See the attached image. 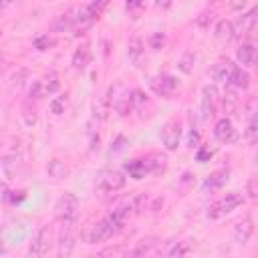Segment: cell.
Here are the masks:
<instances>
[{
	"mask_svg": "<svg viewBox=\"0 0 258 258\" xmlns=\"http://www.w3.org/2000/svg\"><path fill=\"white\" fill-rule=\"evenodd\" d=\"M129 216V208H117L113 210L109 216H105L101 222H97L89 234V244H99V242H105L109 240L115 232L121 230V226L125 224Z\"/></svg>",
	"mask_w": 258,
	"mask_h": 258,
	"instance_id": "obj_1",
	"label": "cell"
},
{
	"mask_svg": "<svg viewBox=\"0 0 258 258\" xmlns=\"http://www.w3.org/2000/svg\"><path fill=\"white\" fill-rule=\"evenodd\" d=\"M244 204V196L240 191H232V194H226L222 200L214 202L208 210V218L210 220H220L228 214H232L236 208H240Z\"/></svg>",
	"mask_w": 258,
	"mask_h": 258,
	"instance_id": "obj_2",
	"label": "cell"
},
{
	"mask_svg": "<svg viewBox=\"0 0 258 258\" xmlns=\"http://www.w3.org/2000/svg\"><path fill=\"white\" fill-rule=\"evenodd\" d=\"M54 210H56V218L60 220V224H75L77 214H79V200L73 194H62Z\"/></svg>",
	"mask_w": 258,
	"mask_h": 258,
	"instance_id": "obj_3",
	"label": "cell"
},
{
	"mask_svg": "<svg viewBox=\"0 0 258 258\" xmlns=\"http://www.w3.org/2000/svg\"><path fill=\"white\" fill-rule=\"evenodd\" d=\"M97 18H99V12H97L91 4L79 8L77 14L71 18V30H73V34H83Z\"/></svg>",
	"mask_w": 258,
	"mask_h": 258,
	"instance_id": "obj_4",
	"label": "cell"
},
{
	"mask_svg": "<svg viewBox=\"0 0 258 258\" xmlns=\"http://www.w3.org/2000/svg\"><path fill=\"white\" fill-rule=\"evenodd\" d=\"M179 139H181V123L179 119H169L165 121V125L161 127V143L167 151H175L179 147Z\"/></svg>",
	"mask_w": 258,
	"mask_h": 258,
	"instance_id": "obj_5",
	"label": "cell"
},
{
	"mask_svg": "<svg viewBox=\"0 0 258 258\" xmlns=\"http://www.w3.org/2000/svg\"><path fill=\"white\" fill-rule=\"evenodd\" d=\"M50 246H52V228L50 226H42L38 230L34 242L30 244L28 254L30 256H46L50 252Z\"/></svg>",
	"mask_w": 258,
	"mask_h": 258,
	"instance_id": "obj_6",
	"label": "cell"
},
{
	"mask_svg": "<svg viewBox=\"0 0 258 258\" xmlns=\"http://www.w3.org/2000/svg\"><path fill=\"white\" fill-rule=\"evenodd\" d=\"M56 89H58V75H56V73H48L44 79L32 83V87H30V97L40 99V97L52 95Z\"/></svg>",
	"mask_w": 258,
	"mask_h": 258,
	"instance_id": "obj_7",
	"label": "cell"
},
{
	"mask_svg": "<svg viewBox=\"0 0 258 258\" xmlns=\"http://www.w3.org/2000/svg\"><path fill=\"white\" fill-rule=\"evenodd\" d=\"M125 185V175L119 169H107L99 175V187L103 191H119Z\"/></svg>",
	"mask_w": 258,
	"mask_h": 258,
	"instance_id": "obj_8",
	"label": "cell"
},
{
	"mask_svg": "<svg viewBox=\"0 0 258 258\" xmlns=\"http://www.w3.org/2000/svg\"><path fill=\"white\" fill-rule=\"evenodd\" d=\"M75 240H77V232H75V224H62L60 228V236H58V256H71L75 250Z\"/></svg>",
	"mask_w": 258,
	"mask_h": 258,
	"instance_id": "obj_9",
	"label": "cell"
},
{
	"mask_svg": "<svg viewBox=\"0 0 258 258\" xmlns=\"http://www.w3.org/2000/svg\"><path fill=\"white\" fill-rule=\"evenodd\" d=\"M214 137L220 141V143H234L236 139H238V133H236V129H234V125H232V121L228 119V117H222L218 123H216V127H214Z\"/></svg>",
	"mask_w": 258,
	"mask_h": 258,
	"instance_id": "obj_10",
	"label": "cell"
},
{
	"mask_svg": "<svg viewBox=\"0 0 258 258\" xmlns=\"http://www.w3.org/2000/svg\"><path fill=\"white\" fill-rule=\"evenodd\" d=\"M216 99H218L216 87H204V91H202V119H210L214 115Z\"/></svg>",
	"mask_w": 258,
	"mask_h": 258,
	"instance_id": "obj_11",
	"label": "cell"
},
{
	"mask_svg": "<svg viewBox=\"0 0 258 258\" xmlns=\"http://www.w3.org/2000/svg\"><path fill=\"white\" fill-rule=\"evenodd\" d=\"M252 232H254V222H252L250 216H246L234 228V240H236V244H242V246L248 244V240L252 238Z\"/></svg>",
	"mask_w": 258,
	"mask_h": 258,
	"instance_id": "obj_12",
	"label": "cell"
},
{
	"mask_svg": "<svg viewBox=\"0 0 258 258\" xmlns=\"http://www.w3.org/2000/svg\"><path fill=\"white\" fill-rule=\"evenodd\" d=\"M151 87H153V91H155L157 95L169 97V95H173V91L177 89V81H175L173 77H169V75H163V77H157L155 81H151Z\"/></svg>",
	"mask_w": 258,
	"mask_h": 258,
	"instance_id": "obj_13",
	"label": "cell"
},
{
	"mask_svg": "<svg viewBox=\"0 0 258 258\" xmlns=\"http://www.w3.org/2000/svg\"><path fill=\"white\" fill-rule=\"evenodd\" d=\"M228 181V169H216V171H212L208 177H206V181H204V189H218V187H222L224 183Z\"/></svg>",
	"mask_w": 258,
	"mask_h": 258,
	"instance_id": "obj_14",
	"label": "cell"
},
{
	"mask_svg": "<svg viewBox=\"0 0 258 258\" xmlns=\"http://www.w3.org/2000/svg\"><path fill=\"white\" fill-rule=\"evenodd\" d=\"M256 26V8H252L248 14H244L238 22V30H234V34H250L254 32Z\"/></svg>",
	"mask_w": 258,
	"mask_h": 258,
	"instance_id": "obj_15",
	"label": "cell"
},
{
	"mask_svg": "<svg viewBox=\"0 0 258 258\" xmlns=\"http://www.w3.org/2000/svg\"><path fill=\"white\" fill-rule=\"evenodd\" d=\"M254 56H256V48H254L252 42H244V44L238 48V52H236V58H238V62H240L242 67H250V64L254 62Z\"/></svg>",
	"mask_w": 258,
	"mask_h": 258,
	"instance_id": "obj_16",
	"label": "cell"
},
{
	"mask_svg": "<svg viewBox=\"0 0 258 258\" xmlns=\"http://www.w3.org/2000/svg\"><path fill=\"white\" fill-rule=\"evenodd\" d=\"M236 64L232 62V60H228V58H222L216 67H214V79L216 81H220V83H228V79H230V75H232V69H234Z\"/></svg>",
	"mask_w": 258,
	"mask_h": 258,
	"instance_id": "obj_17",
	"label": "cell"
},
{
	"mask_svg": "<svg viewBox=\"0 0 258 258\" xmlns=\"http://www.w3.org/2000/svg\"><path fill=\"white\" fill-rule=\"evenodd\" d=\"M46 173H48V177H50V179L60 181V179H64V177H67L69 169H67V165H64L60 159H50V161H48V165H46Z\"/></svg>",
	"mask_w": 258,
	"mask_h": 258,
	"instance_id": "obj_18",
	"label": "cell"
},
{
	"mask_svg": "<svg viewBox=\"0 0 258 258\" xmlns=\"http://www.w3.org/2000/svg\"><path fill=\"white\" fill-rule=\"evenodd\" d=\"M228 83H230L234 89H246V87L250 85V77H248V73H246L244 69L234 67V69H232V75H230V79H228Z\"/></svg>",
	"mask_w": 258,
	"mask_h": 258,
	"instance_id": "obj_19",
	"label": "cell"
},
{
	"mask_svg": "<svg viewBox=\"0 0 258 258\" xmlns=\"http://www.w3.org/2000/svg\"><path fill=\"white\" fill-rule=\"evenodd\" d=\"M89 58H91V48H89V44L85 42V44H81V46L73 52V67H75V69H85L87 62H89Z\"/></svg>",
	"mask_w": 258,
	"mask_h": 258,
	"instance_id": "obj_20",
	"label": "cell"
},
{
	"mask_svg": "<svg viewBox=\"0 0 258 258\" xmlns=\"http://www.w3.org/2000/svg\"><path fill=\"white\" fill-rule=\"evenodd\" d=\"M109 109H111V89H109V91L95 103V119H99V121L107 119Z\"/></svg>",
	"mask_w": 258,
	"mask_h": 258,
	"instance_id": "obj_21",
	"label": "cell"
},
{
	"mask_svg": "<svg viewBox=\"0 0 258 258\" xmlns=\"http://www.w3.org/2000/svg\"><path fill=\"white\" fill-rule=\"evenodd\" d=\"M236 34H234V24L230 20H220L218 26H216V38L222 40V42H228L232 40Z\"/></svg>",
	"mask_w": 258,
	"mask_h": 258,
	"instance_id": "obj_22",
	"label": "cell"
},
{
	"mask_svg": "<svg viewBox=\"0 0 258 258\" xmlns=\"http://www.w3.org/2000/svg\"><path fill=\"white\" fill-rule=\"evenodd\" d=\"M238 105H240V97H238L236 89L232 87V89H228V91L224 93V111L232 115V113H236Z\"/></svg>",
	"mask_w": 258,
	"mask_h": 258,
	"instance_id": "obj_23",
	"label": "cell"
},
{
	"mask_svg": "<svg viewBox=\"0 0 258 258\" xmlns=\"http://www.w3.org/2000/svg\"><path fill=\"white\" fill-rule=\"evenodd\" d=\"M141 54H143V42H141L139 38H131V40H129V46H127V56H129V60L137 62Z\"/></svg>",
	"mask_w": 258,
	"mask_h": 258,
	"instance_id": "obj_24",
	"label": "cell"
},
{
	"mask_svg": "<svg viewBox=\"0 0 258 258\" xmlns=\"http://www.w3.org/2000/svg\"><path fill=\"white\" fill-rule=\"evenodd\" d=\"M256 133H258V129H256V111H250V113H248V127H246V131H244L246 141H248V143H254V141H256Z\"/></svg>",
	"mask_w": 258,
	"mask_h": 258,
	"instance_id": "obj_25",
	"label": "cell"
},
{
	"mask_svg": "<svg viewBox=\"0 0 258 258\" xmlns=\"http://www.w3.org/2000/svg\"><path fill=\"white\" fill-rule=\"evenodd\" d=\"M153 244H155V242H153L151 238H149V240H141V242H139V244H137V246L131 250V254H133V256H143V254H149V252H151V248H153Z\"/></svg>",
	"mask_w": 258,
	"mask_h": 258,
	"instance_id": "obj_26",
	"label": "cell"
},
{
	"mask_svg": "<svg viewBox=\"0 0 258 258\" xmlns=\"http://www.w3.org/2000/svg\"><path fill=\"white\" fill-rule=\"evenodd\" d=\"M187 252H189V248H187L183 242H173V244L167 248L165 254H167V256H185Z\"/></svg>",
	"mask_w": 258,
	"mask_h": 258,
	"instance_id": "obj_27",
	"label": "cell"
},
{
	"mask_svg": "<svg viewBox=\"0 0 258 258\" xmlns=\"http://www.w3.org/2000/svg\"><path fill=\"white\" fill-rule=\"evenodd\" d=\"M34 46H36L38 50H46V48L54 46V38H50L48 34H46V36H40V38L34 40Z\"/></svg>",
	"mask_w": 258,
	"mask_h": 258,
	"instance_id": "obj_28",
	"label": "cell"
},
{
	"mask_svg": "<svg viewBox=\"0 0 258 258\" xmlns=\"http://www.w3.org/2000/svg\"><path fill=\"white\" fill-rule=\"evenodd\" d=\"M22 111H24V123H26L28 127H30V125H34V123H36V113H34V109L30 111V107L26 105Z\"/></svg>",
	"mask_w": 258,
	"mask_h": 258,
	"instance_id": "obj_29",
	"label": "cell"
},
{
	"mask_svg": "<svg viewBox=\"0 0 258 258\" xmlns=\"http://www.w3.org/2000/svg\"><path fill=\"white\" fill-rule=\"evenodd\" d=\"M50 109H52V113H54V115H60V113H62V109H64V97L54 99V101L50 103Z\"/></svg>",
	"mask_w": 258,
	"mask_h": 258,
	"instance_id": "obj_30",
	"label": "cell"
},
{
	"mask_svg": "<svg viewBox=\"0 0 258 258\" xmlns=\"http://www.w3.org/2000/svg\"><path fill=\"white\" fill-rule=\"evenodd\" d=\"M163 42H165V36H163L161 32L151 36V48H161V46H163Z\"/></svg>",
	"mask_w": 258,
	"mask_h": 258,
	"instance_id": "obj_31",
	"label": "cell"
},
{
	"mask_svg": "<svg viewBox=\"0 0 258 258\" xmlns=\"http://www.w3.org/2000/svg\"><path fill=\"white\" fill-rule=\"evenodd\" d=\"M189 58H194V54H191V52H185V56L179 60V69H181L183 73H189V69H191V67L187 64V60H189Z\"/></svg>",
	"mask_w": 258,
	"mask_h": 258,
	"instance_id": "obj_32",
	"label": "cell"
},
{
	"mask_svg": "<svg viewBox=\"0 0 258 258\" xmlns=\"http://www.w3.org/2000/svg\"><path fill=\"white\" fill-rule=\"evenodd\" d=\"M210 157H212V151H210V149H200V151H198V161L204 163V161L210 159Z\"/></svg>",
	"mask_w": 258,
	"mask_h": 258,
	"instance_id": "obj_33",
	"label": "cell"
},
{
	"mask_svg": "<svg viewBox=\"0 0 258 258\" xmlns=\"http://www.w3.org/2000/svg\"><path fill=\"white\" fill-rule=\"evenodd\" d=\"M26 75H28V73L22 69V71H20V75H18V77H14V85H16V89H20V87L24 85V81H22V79H24Z\"/></svg>",
	"mask_w": 258,
	"mask_h": 258,
	"instance_id": "obj_34",
	"label": "cell"
},
{
	"mask_svg": "<svg viewBox=\"0 0 258 258\" xmlns=\"http://www.w3.org/2000/svg\"><path fill=\"white\" fill-rule=\"evenodd\" d=\"M123 143H125V137H123V135H119V137L115 139V145L111 147V151H121V149H123Z\"/></svg>",
	"mask_w": 258,
	"mask_h": 258,
	"instance_id": "obj_35",
	"label": "cell"
},
{
	"mask_svg": "<svg viewBox=\"0 0 258 258\" xmlns=\"http://www.w3.org/2000/svg\"><path fill=\"white\" fill-rule=\"evenodd\" d=\"M254 185H256V179H250L248 181V196L250 198H256V187Z\"/></svg>",
	"mask_w": 258,
	"mask_h": 258,
	"instance_id": "obj_36",
	"label": "cell"
},
{
	"mask_svg": "<svg viewBox=\"0 0 258 258\" xmlns=\"http://www.w3.org/2000/svg\"><path fill=\"white\" fill-rule=\"evenodd\" d=\"M230 4H232V8H234V10H240V8H244L246 0H232Z\"/></svg>",
	"mask_w": 258,
	"mask_h": 258,
	"instance_id": "obj_37",
	"label": "cell"
},
{
	"mask_svg": "<svg viewBox=\"0 0 258 258\" xmlns=\"http://www.w3.org/2000/svg\"><path fill=\"white\" fill-rule=\"evenodd\" d=\"M141 6V0H127V8L133 10V8H139Z\"/></svg>",
	"mask_w": 258,
	"mask_h": 258,
	"instance_id": "obj_38",
	"label": "cell"
},
{
	"mask_svg": "<svg viewBox=\"0 0 258 258\" xmlns=\"http://www.w3.org/2000/svg\"><path fill=\"white\" fill-rule=\"evenodd\" d=\"M157 6H169V0H157Z\"/></svg>",
	"mask_w": 258,
	"mask_h": 258,
	"instance_id": "obj_39",
	"label": "cell"
},
{
	"mask_svg": "<svg viewBox=\"0 0 258 258\" xmlns=\"http://www.w3.org/2000/svg\"><path fill=\"white\" fill-rule=\"evenodd\" d=\"M4 6H6V0H0V10H2Z\"/></svg>",
	"mask_w": 258,
	"mask_h": 258,
	"instance_id": "obj_40",
	"label": "cell"
},
{
	"mask_svg": "<svg viewBox=\"0 0 258 258\" xmlns=\"http://www.w3.org/2000/svg\"><path fill=\"white\" fill-rule=\"evenodd\" d=\"M10 2H12V0H6V4H10Z\"/></svg>",
	"mask_w": 258,
	"mask_h": 258,
	"instance_id": "obj_41",
	"label": "cell"
}]
</instances>
